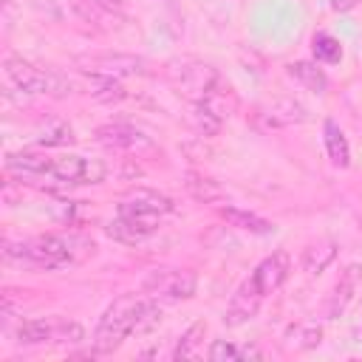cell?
<instances>
[{"label": "cell", "mask_w": 362, "mask_h": 362, "mask_svg": "<svg viewBox=\"0 0 362 362\" xmlns=\"http://www.w3.org/2000/svg\"><path fill=\"white\" fill-rule=\"evenodd\" d=\"M6 76H8L20 90H25V93L65 96V93H71V90L76 88L68 76H62V74H57V71H42V68H37V65L20 59V57H8V59H6Z\"/></svg>", "instance_id": "obj_3"}, {"label": "cell", "mask_w": 362, "mask_h": 362, "mask_svg": "<svg viewBox=\"0 0 362 362\" xmlns=\"http://www.w3.org/2000/svg\"><path fill=\"white\" fill-rule=\"evenodd\" d=\"M356 0H331V8L334 11H345V8H354Z\"/></svg>", "instance_id": "obj_30"}, {"label": "cell", "mask_w": 362, "mask_h": 362, "mask_svg": "<svg viewBox=\"0 0 362 362\" xmlns=\"http://www.w3.org/2000/svg\"><path fill=\"white\" fill-rule=\"evenodd\" d=\"M195 274L187 272V269H156L144 277V291L156 300H187L195 294Z\"/></svg>", "instance_id": "obj_7"}, {"label": "cell", "mask_w": 362, "mask_h": 362, "mask_svg": "<svg viewBox=\"0 0 362 362\" xmlns=\"http://www.w3.org/2000/svg\"><path fill=\"white\" fill-rule=\"evenodd\" d=\"M320 337H322L320 325H297V328L288 331V339L297 348H314V345H320Z\"/></svg>", "instance_id": "obj_28"}, {"label": "cell", "mask_w": 362, "mask_h": 362, "mask_svg": "<svg viewBox=\"0 0 362 362\" xmlns=\"http://www.w3.org/2000/svg\"><path fill=\"white\" fill-rule=\"evenodd\" d=\"M6 260L31 269H59L71 263V243L57 235H37L6 246Z\"/></svg>", "instance_id": "obj_2"}, {"label": "cell", "mask_w": 362, "mask_h": 362, "mask_svg": "<svg viewBox=\"0 0 362 362\" xmlns=\"http://www.w3.org/2000/svg\"><path fill=\"white\" fill-rule=\"evenodd\" d=\"M96 139L105 147H113V150H127V153L153 150V139L144 136L141 130L130 127V124H105V127L96 130Z\"/></svg>", "instance_id": "obj_12"}, {"label": "cell", "mask_w": 362, "mask_h": 362, "mask_svg": "<svg viewBox=\"0 0 362 362\" xmlns=\"http://www.w3.org/2000/svg\"><path fill=\"white\" fill-rule=\"evenodd\" d=\"M337 257V243L334 240H317L303 252V269L308 274H320L328 269V263Z\"/></svg>", "instance_id": "obj_19"}, {"label": "cell", "mask_w": 362, "mask_h": 362, "mask_svg": "<svg viewBox=\"0 0 362 362\" xmlns=\"http://www.w3.org/2000/svg\"><path fill=\"white\" fill-rule=\"evenodd\" d=\"M144 300L136 294H124L107 305L93 334V354H113L130 334H136V320Z\"/></svg>", "instance_id": "obj_1"}, {"label": "cell", "mask_w": 362, "mask_h": 362, "mask_svg": "<svg viewBox=\"0 0 362 362\" xmlns=\"http://www.w3.org/2000/svg\"><path fill=\"white\" fill-rule=\"evenodd\" d=\"M175 209L173 198L156 192V189H144L136 187L130 189L122 201H119V215H144V218H164Z\"/></svg>", "instance_id": "obj_9"}, {"label": "cell", "mask_w": 362, "mask_h": 362, "mask_svg": "<svg viewBox=\"0 0 362 362\" xmlns=\"http://www.w3.org/2000/svg\"><path fill=\"white\" fill-rule=\"evenodd\" d=\"M184 187L192 192V198H198V201H204V204L221 198V187H218L212 178H204V175H198V173H187Z\"/></svg>", "instance_id": "obj_24"}, {"label": "cell", "mask_w": 362, "mask_h": 362, "mask_svg": "<svg viewBox=\"0 0 362 362\" xmlns=\"http://www.w3.org/2000/svg\"><path fill=\"white\" fill-rule=\"evenodd\" d=\"M311 48H314V57L320 62H339V57H342V45L331 34H317L314 42H311Z\"/></svg>", "instance_id": "obj_25"}, {"label": "cell", "mask_w": 362, "mask_h": 362, "mask_svg": "<svg viewBox=\"0 0 362 362\" xmlns=\"http://www.w3.org/2000/svg\"><path fill=\"white\" fill-rule=\"evenodd\" d=\"M189 119H192L195 130L204 133V136H215V133L221 130V119H215L201 102H192V113H189Z\"/></svg>", "instance_id": "obj_26"}, {"label": "cell", "mask_w": 362, "mask_h": 362, "mask_svg": "<svg viewBox=\"0 0 362 362\" xmlns=\"http://www.w3.org/2000/svg\"><path fill=\"white\" fill-rule=\"evenodd\" d=\"M209 359L212 362H235V359H243V354H240V348H235L232 342H226V339H215L212 342V348H209Z\"/></svg>", "instance_id": "obj_29"}, {"label": "cell", "mask_w": 362, "mask_h": 362, "mask_svg": "<svg viewBox=\"0 0 362 362\" xmlns=\"http://www.w3.org/2000/svg\"><path fill=\"white\" fill-rule=\"evenodd\" d=\"M252 277H255V283L260 286L263 294L277 291V288L283 286V280L288 277V252L277 249V252H272L269 257H263V260L257 263V269L252 272Z\"/></svg>", "instance_id": "obj_13"}, {"label": "cell", "mask_w": 362, "mask_h": 362, "mask_svg": "<svg viewBox=\"0 0 362 362\" xmlns=\"http://www.w3.org/2000/svg\"><path fill=\"white\" fill-rule=\"evenodd\" d=\"M288 76L314 93H325V88H328V76L322 74V68H317V62H291Z\"/></svg>", "instance_id": "obj_20"}, {"label": "cell", "mask_w": 362, "mask_h": 362, "mask_svg": "<svg viewBox=\"0 0 362 362\" xmlns=\"http://www.w3.org/2000/svg\"><path fill=\"white\" fill-rule=\"evenodd\" d=\"M20 345H42V342H79L85 337L82 325L65 317H37V320H23L14 331Z\"/></svg>", "instance_id": "obj_4"}, {"label": "cell", "mask_w": 362, "mask_h": 362, "mask_svg": "<svg viewBox=\"0 0 362 362\" xmlns=\"http://www.w3.org/2000/svg\"><path fill=\"white\" fill-rule=\"evenodd\" d=\"M76 65L85 74H99V76H141L147 74V62L136 54H90V57H79Z\"/></svg>", "instance_id": "obj_8"}, {"label": "cell", "mask_w": 362, "mask_h": 362, "mask_svg": "<svg viewBox=\"0 0 362 362\" xmlns=\"http://www.w3.org/2000/svg\"><path fill=\"white\" fill-rule=\"evenodd\" d=\"M82 88H85V93H90V96L99 99V102H119V99H124V88H122L119 79H113V76L85 74Z\"/></svg>", "instance_id": "obj_16"}, {"label": "cell", "mask_w": 362, "mask_h": 362, "mask_svg": "<svg viewBox=\"0 0 362 362\" xmlns=\"http://www.w3.org/2000/svg\"><path fill=\"white\" fill-rule=\"evenodd\" d=\"M71 141H74V130L65 122H54L48 130L40 133V144L42 147H59V144H71Z\"/></svg>", "instance_id": "obj_27"}, {"label": "cell", "mask_w": 362, "mask_h": 362, "mask_svg": "<svg viewBox=\"0 0 362 362\" xmlns=\"http://www.w3.org/2000/svg\"><path fill=\"white\" fill-rule=\"evenodd\" d=\"M107 14H113V11H119V0H96Z\"/></svg>", "instance_id": "obj_31"}, {"label": "cell", "mask_w": 362, "mask_h": 362, "mask_svg": "<svg viewBox=\"0 0 362 362\" xmlns=\"http://www.w3.org/2000/svg\"><path fill=\"white\" fill-rule=\"evenodd\" d=\"M167 74H170V82L178 88V93H184L189 102H201L209 93V88L218 82L215 68L195 59H175L170 62Z\"/></svg>", "instance_id": "obj_5"}, {"label": "cell", "mask_w": 362, "mask_h": 362, "mask_svg": "<svg viewBox=\"0 0 362 362\" xmlns=\"http://www.w3.org/2000/svg\"><path fill=\"white\" fill-rule=\"evenodd\" d=\"M260 116H263L272 127L294 124V122H303V119H305V113H303V107H300L297 102H274V105H272V107H266Z\"/></svg>", "instance_id": "obj_22"}, {"label": "cell", "mask_w": 362, "mask_h": 362, "mask_svg": "<svg viewBox=\"0 0 362 362\" xmlns=\"http://www.w3.org/2000/svg\"><path fill=\"white\" fill-rule=\"evenodd\" d=\"M6 170L17 178H48L51 158L40 153H8L6 156Z\"/></svg>", "instance_id": "obj_14"}, {"label": "cell", "mask_w": 362, "mask_h": 362, "mask_svg": "<svg viewBox=\"0 0 362 362\" xmlns=\"http://www.w3.org/2000/svg\"><path fill=\"white\" fill-rule=\"evenodd\" d=\"M204 334H206V322H192L181 334V339H178V345L173 351V359H195L198 356V348L204 342Z\"/></svg>", "instance_id": "obj_21"}, {"label": "cell", "mask_w": 362, "mask_h": 362, "mask_svg": "<svg viewBox=\"0 0 362 362\" xmlns=\"http://www.w3.org/2000/svg\"><path fill=\"white\" fill-rule=\"evenodd\" d=\"M158 223H161V218L119 215V212H116V218L107 223V235H110L113 240H119V243L133 246V243H141L144 238H150V235L158 229Z\"/></svg>", "instance_id": "obj_11"}, {"label": "cell", "mask_w": 362, "mask_h": 362, "mask_svg": "<svg viewBox=\"0 0 362 362\" xmlns=\"http://www.w3.org/2000/svg\"><path fill=\"white\" fill-rule=\"evenodd\" d=\"M325 150H328V158H331V164H337V167H348L351 164V147H348V139H345V133L339 130V124L337 122H325Z\"/></svg>", "instance_id": "obj_18"}, {"label": "cell", "mask_w": 362, "mask_h": 362, "mask_svg": "<svg viewBox=\"0 0 362 362\" xmlns=\"http://www.w3.org/2000/svg\"><path fill=\"white\" fill-rule=\"evenodd\" d=\"M221 218L238 229H246V232H255V235H269L274 226L269 221H263L260 215L255 212H246V209H238V206H221Z\"/></svg>", "instance_id": "obj_17"}, {"label": "cell", "mask_w": 362, "mask_h": 362, "mask_svg": "<svg viewBox=\"0 0 362 362\" xmlns=\"http://www.w3.org/2000/svg\"><path fill=\"white\" fill-rule=\"evenodd\" d=\"M107 167L99 158H82V156H59L51 158V170L48 178L68 184V187H79V184H99L105 181Z\"/></svg>", "instance_id": "obj_6"}, {"label": "cell", "mask_w": 362, "mask_h": 362, "mask_svg": "<svg viewBox=\"0 0 362 362\" xmlns=\"http://www.w3.org/2000/svg\"><path fill=\"white\" fill-rule=\"evenodd\" d=\"M201 105L215 116V119H229L235 110H238V96H235V90L229 88V85H223L221 79L209 88V93L201 99Z\"/></svg>", "instance_id": "obj_15"}, {"label": "cell", "mask_w": 362, "mask_h": 362, "mask_svg": "<svg viewBox=\"0 0 362 362\" xmlns=\"http://www.w3.org/2000/svg\"><path fill=\"white\" fill-rule=\"evenodd\" d=\"M263 291H260V286L255 283V277H246L240 286H238V291L232 294V300H229V308H226V325H243V322H249L257 311H260V303H263Z\"/></svg>", "instance_id": "obj_10"}, {"label": "cell", "mask_w": 362, "mask_h": 362, "mask_svg": "<svg viewBox=\"0 0 362 362\" xmlns=\"http://www.w3.org/2000/svg\"><path fill=\"white\" fill-rule=\"evenodd\" d=\"M356 277H359V269L351 266V269L342 274V280L337 283V288H334V294H331V303H328V314H331V317H337V314L348 305L351 294L356 291Z\"/></svg>", "instance_id": "obj_23"}]
</instances>
